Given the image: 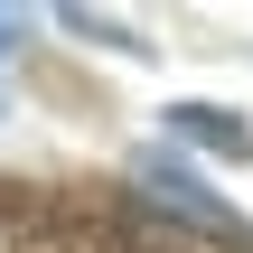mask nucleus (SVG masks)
Wrapping results in <instances>:
<instances>
[{
  "instance_id": "obj_1",
  "label": "nucleus",
  "mask_w": 253,
  "mask_h": 253,
  "mask_svg": "<svg viewBox=\"0 0 253 253\" xmlns=\"http://www.w3.org/2000/svg\"><path fill=\"white\" fill-rule=\"evenodd\" d=\"M169 131H188V141H207V150H235V160L253 150V131H244V122H225L216 103H178V113H169Z\"/></svg>"
}]
</instances>
